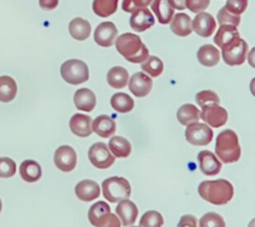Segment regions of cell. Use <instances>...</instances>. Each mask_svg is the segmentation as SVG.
I'll use <instances>...</instances> for the list:
<instances>
[{"instance_id":"27","label":"cell","mask_w":255,"mask_h":227,"mask_svg":"<svg viewBox=\"0 0 255 227\" xmlns=\"http://www.w3.org/2000/svg\"><path fill=\"white\" fill-rule=\"evenodd\" d=\"M129 75L125 67L115 66L110 69L107 72V83L112 87V88L121 89L128 84Z\"/></svg>"},{"instance_id":"48","label":"cell","mask_w":255,"mask_h":227,"mask_svg":"<svg viewBox=\"0 0 255 227\" xmlns=\"http://www.w3.org/2000/svg\"><path fill=\"white\" fill-rule=\"evenodd\" d=\"M251 92H252V94L255 97V77L251 81Z\"/></svg>"},{"instance_id":"6","label":"cell","mask_w":255,"mask_h":227,"mask_svg":"<svg viewBox=\"0 0 255 227\" xmlns=\"http://www.w3.org/2000/svg\"><path fill=\"white\" fill-rule=\"evenodd\" d=\"M249 52V46L246 40L242 37L234 40L232 44L227 45L222 49V57L228 66H241L246 62L247 55Z\"/></svg>"},{"instance_id":"38","label":"cell","mask_w":255,"mask_h":227,"mask_svg":"<svg viewBox=\"0 0 255 227\" xmlns=\"http://www.w3.org/2000/svg\"><path fill=\"white\" fill-rule=\"evenodd\" d=\"M217 20H218L219 25H232V26L238 27L239 24H241V15L232 14L231 11H228V10L223 6L218 11Z\"/></svg>"},{"instance_id":"5","label":"cell","mask_w":255,"mask_h":227,"mask_svg":"<svg viewBox=\"0 0 255 227\" xmlns=\"http://www.w3.org/2000/svg\"><path fill=\"white\" fill-rule=\"evenodd\" d=\"M60 74L65 82L70 84H81L90 78L89 66L81 60H67L61 65Z\"/></svg>"},{"instance_id":"26","label":"cell","mask_w":255,"mask_h":227,"mask_svg":"<svg viewBox=\"0 0 255 227\" xmlns=\"http://www.w3.org/2000/svg\"><path fill=\"white\" fill-rule=\"evenodd\" d=\"M241 34H239L238 29L232 25H221V27L217 31L216 36H214V42L219 49H223L227 45L232 44L234 40L239 39Z\"/></svg>"},{"instance_id":"15","label":"cell","mask_w":255,"mask_h":227,"mask_svg":"<svg viewBox=\"0 0 255 227\" xmlns=\"http://www.w3.org/2000/svg\"><path fill=\"white\" fill-rule=\"evenodd\" d=\"M70 129L75 136L80 138H87L91 136L92 132V118L87 114L76 113L70 119Z\"/></svg>"},{"instance_id":"4","label":"cell","mask_w":255,"mask_h":227,"mask_svg":"<svg viewBox=\"0 0 255 227\" xmlns=\"http://www.w3.org/2000/svg\"><path fill=\"white\" fill-rule=\"evenodd\" d=\"M102 193L110 203H120L131 196V185L127 179L121 176H111L102 183Z\"/></svg>"},{"instance_id":"34","label":"cell","mask_w":255,"mask_h":227,"mask_svg":"<svg viewBox=\"0 0 255 227\" xmlns=\"http://www.w3.org/2000/svg\"><path fill=\"white\" fill-rule=\"evenodd\" d=\"M141 69L144 74L148 75L149 77H158L163 72V62L157 56H148L146 61L141 64Z\"/></svg>"},{"instance_id":"32","label":"cell","mask_w":255,"mask_h":227,"mask_svg":"<svg viewBox=\"0 0 255 227\" xmlns=\"http://www.w3.org/2000/svg\"><path fill=\"white\" fill-rule=\"evenodd\" d=\"M111 106L119 113H128L134 108V101L127 93L119 92L111 97Z\"/></svg>"},{"instance_id":"8","label":"cell","mask_w":255,"mask_h":227,"mask_svg":"<svg viewBox=\"0 0 255 227\" xmlns=\"http://www.w3.org/2000/svg\"><path fill=\"white\" fill-rule=\"evenodd\" d=\"M89 159L97 169H109L115 163V156L105 143L92 144L89 149Z\"/></svg>"},{"instance_id":"2","label":"cell","mask_w":255,"mask_h":227,"mask_svg":"<svg viewBox=\"0 0 255 227\" xmlns=\"http://www.w3.org/2000/svg\"><path fill=\"white\" fill-rule=\"evenodd\" d=\"M198 194L203 200L213 205H226L233 199L234 188L226 179L202 181L198 186Z\"/></svg>"},{"instance_id":"10","label":"cell","mask_w":255,"mask_h":227,"mask_svg":"<svg viewBox=\"0 0 255 227\" xmlns=\"http://www.w3.org/2000/svg\"><path fill=\"white\" fill-rule=\"evenodd\" d=\"M201 119L212 128H219L228 122V112L219 104L207 106L202 108Z\"/></svg>"},{"instance_id":"49","label":"cell","mask_w":255,"mask_h":227,"mask_svg":"<svg viewBox=\"0 0 255 227\" xmlns=\"http://www.w3.org/2000/svg\"><path fill=\"white\" fill-rule=\"evenodd\" d=\"M248 227H255V219H253V220H252L251 223H249Z\"/></svg>"},{"instance_id":"42","label":"cell","mask_w":255,"mask_h":227,"mask_svg":"<svg viewBox=\"0 0 255 227\" xmlns=\"http://www.w3.org/2000/svg\"><path fill=\"white\" fill-rule=\"evenodd\" d=\"M211 4V0H186V7L194 14L203 12Z\"/></svg>"},{"instance_id":"29","label":"cell","mask_w":255,"mask_h":227,"mask_svg":"<svg viewBox=\"0 0 255 227\" xmlns=\"http://www.w3.org/2000/svg\"><path fill=\"white\" fill-rule=\"evenodd\" d=\"M109 149L115 158H127L132 151L131 143L124 137H112L109 142Z\"/></svg>"},{"instance_id":"1","label":"cell","mask_w":255,"mask_h":227,"mask_svg":"<svg viewBox=\"0 0 255 227\" xmlns=\"http://www.w3.org/2000/svg\"><path fill=\"white\" fill-rule=\"evenodd\" d=\"M115 45H116L117 52H120L121 56H124L127 61L132 64H142L149 56L148 49L142 42L141 37L136 34L127 32V34L120 35L117 36Z\"/></svg>"},{"instance_id":"30","label":"cell","mask_w":255,"mask_h":227,"mask_svg":"<svg viewBox=\"0 0 255 227\" xmlns=\"http://www.w3.org/2000/svg\"><path fill=\"white\" fill-rule=\"evenodd\" d=\"M17 84L10 76H0V102L9 103L16 97Z\"/></svg>"},{"instance_id":"44","label":"cell","mask_w":255,"mask_h":227,"mask_svg":"<svg viewBox=\"0 0 255 227\" xmlns=\"http://www.w3.org/2000/svg\"><path fill=\"white\" fill-rule=\"evenodd\" d=\"M177 227H198L197 226V219L193 215H183L178 221Z\"/></svg>"},{"instance_id":"21","label":"cell","mask_w":255,"mask_h":227,"mask_svg":"<svg viewBox=\"0 0 255 227\" xmlns=\"http://www.w3.org/2000/svg\"><path fill=\"white\" fill-rule=\"evenodd\" d=\"M171 30L174 35L181 37L189 36L193 31V26H192V19L184 12H178V14L173 15L171 20Z\"/></svg>"},{"instance_id":"37","label":"cell","mask_w":255,"mask_h":227,"mask_svg":"<svg viewBox=\"0 0 255 227\" xmlns=\"http://www.w3.org/2000/svg\"><path fill=\"white\" fill-rule=\"evenodd\" d=\"M199 227H226V223L219 214L207 213L199 220Z\"/></svg>"},{"instance_id":"43","label":"cell","mask_w":255,"mask_h":227,"mask_svg":"<svg viewBox=\"0 0 255 227\" xmlns=\"http://www.w3.org/2000/svg\"><path fill=\"white\" fill-rule=\"evenodd\" d=\"M121 226H122V224H121V221H120L119 216L115 215V214H112V213H110L99 227H121Z\"/></svg>"},{"instance_id":"9","label":"cell","mask_w":255,"mask_h":227,"mask_svg":"<svg viewBox=\"0 0 255 227\" xmlns=\"http://www.w3.org/2000/svg\"><path fill=\"white\" fill-rule=\"evenodd\" d=\"M54 163L59 170L70 173L76 168L77 154L75 149L70 146H61L55 151Z\"/></svg>"},{"instance_id":"41","label":"cell","mask_w":255,"mask_h":227,"mask_svg":"<svg viewBox=\"0 0 255 227\" xmlns=\"http://www.w3.org/2000/svg\"><path fill=\"white\" fill-rule=\"evenodd\" d=\"M226 7L232 14L242 15L248 7V0H227Z\"/></svg>"},{"instance_id":"13","label":"cell","mask_w":255,"mask_h":227,"mask_svg":"<svg viewBox=\"0 0 255 227\" xmlns=\"http://www.w3.org/2000/svg\"><path fill=\"white\" fill-rule=\"evenodd\" d=\"M192 26H193V31L197 35L202 37H209L216 31L217 21L213 15L203 11L197 14L196 17L192 20Z\"/></svg>"},{"instance_id":"18","label":"cell","mask_w":255,"mask_h":227,"mask_svg":"<svg viewBox=\"0 0 255 227\" xmlns=\"http://www.w3.org/2000/svg\"><path fill=\"white\" fill-rule=\"evenodd\" d=\"M75 194H76L77 199L89 203V201H94L99 198L100 194H101V189L96 181L82 180L75 186Z\"/></svg>"},{"instance_id":"35","label":"cell","mask_w":255,"mask_h":227,"mask_svg":"<svg viewBox=\"0 0 255 227\" xmlns=\"http://www.w3.org/2000/svg\"><path fill=\"white\" fill-rule=\"evenodd\" d=\"M196 102L201 108L207 106H213V104H219L221 99L219 96L212 89H204V91L198 92L196 94Z\"/></svg>"},{"instance_id":"47","label":"cell","mask_w":255,"mask_h":227,"mask_svg":"<svg viewBox=\"0 0 255 227\" xmlns=\"http://www.w3.org/2000/svg\"><path fill=\"white\" fill-rule=\"evenodd\" d=\"M247 57H248V64L251 65L253 69H255V47H253V49L248 52Z\"/></svg>"},{"instance_id":"33","label":"cell","mask_w":255,"mask_h":227,"mask_svg":"<svg viewBox=\"0 0 255 227\" xmlns=\"http://www.w3.org/2000/svg\"><path fill=\"white\" fill-rule=\"evenodd\" d=\"M119 0H94L92 10L100 17H109L117 11Z\"/></svg>"},{"instance_id":"25","label":"cell","mask_w":255,"mask_h":227,"mask_svg":"<svg viewBox=\"0 0 255 227\" xmlns=\"http://www.w3.org/2000/svg\"><path fill=\"white\" fill-rule=\"evenodd\" d=\"M151 7L159 24L166 25L171 22L174 15V9L169 5L168 0H152Z\"/></svg>"},{"instance_id":"28","label":"cell","mask_w":255,"mask_h":227,"mask_svg":"<svg viewBox=\"0 0 255 227\" xmlns=\"http://www.w3.org/2000/svg\"><path fill=\"white\" fill-rule=\"evenodd\" d=\"M177 119L182 126L186 127L189 124L197 123L201 119V111L194 104H183L182 107H179L178 112H177Z\"/></svg>"},{"instance_id":"3","label":"cell","mask_w":255,"mask_h":227,"mask_svg":"<svg viewBox=\"0 0 255 227\" xmlns=\"http://www.w3.org/2000/svg\"><path fill=\"white\" fill-rule=\"evenodd\" d=\"M216 155L222 163H237L241 159L242 148L239 138L233 129H226L217 136Z\"/></svg>"},{"instance_id":"31","label":"cell","mask_w":255,"mask_h":227,"mask_svg":"<svg viewBox=\"0 0 255 227\" xmlns=\"http://www.w3.org/2000/svg\"><path fill=\"white\" fill-rule=\"evenodd\" d=\"M110 213H111V208L107 205V203H105V201H97L89 210L90 224L95 227H99Z\"/></svg>"},{"instance_id":"45","label":"cell","mask_w":255,"mask_h":227,"mask_svg":"<svg viewBox=\"0 0 255 227\" xmlns=\"http://www.w3.org/2000/svg\"><path fill=\"white\" fill-rule=\"evenodd\" d=\"M39 5L42 10L45 11H51V10L56 9L59 5V0H39Z\"/></svg>"},{"instance_id":"7","label":"cell","mask_w":255,"mask_h":227,"mask_svg":"<svg viewBox=\"0 0 255 227\" xmlns=\"http://www.w3.org/2000/svg\"><path fill=\"white\" fill-rule=\"evenodd\" d=\"M186 139L192 146H208L213 141V131L206 123L197 122V123L187 126Z\"/></svg>"},{"instance_id":"51","label":"cell","mask_w":255,"mask_h":227,"mask_svg":"<svg viewBox=\"0 0 255 227\" xmlns=\"http://www.w3.org/2000/svg\"><path fill=\"white\" fill-rule=\"evenodd\" d=\"M131 227H137V226H131ZM139 227V226H138Z\"/></svg>"},{"instance_id":"40","label":"cell","mask_w":255,"mask_h":227,"mask_svg":"<svg viewBox=\"0 0 255 227\" xmlns=\"http://www.w3.org/2000/svg\"><path fill=\"white\" fill-rule=\"evenodd\" d=\"M152 0H122V9L126 12H134L139 9L147 7Z\"/></svg>"},{"instance_id":"16","label":"cell","mask_w":255,"mask_h":227,"mask_svg":"<svg viewBox=\"0 0 255 227\" xmlns=\"http://www.w3.org/2000/svg\"><path fill=\"white\" fill-rule=\"evenodd\" d=\"M116 215L119 216L122 225L126 227L132 226L136 223L137 216H138V209L133 201H131L129 199H125L117 204Z\"/></svg>"},{"instance_id":"46","label":"cell","mask_w":255,"mask_h":227,"mask_svg":"<svg viewBox=\"0 0 255 227\" xmlns=\"http://www.w3.org/2000/svg\"><path fill=\"white\" fill-rule=\"evenodd\" d=\"M168 2L173 9H177V10L186 9V0H168Z\"/></svg>"},{"instance_id":"39","label":"cell","mask_w":255,"mask_h":227,"mask_svg":"<svg viewBox=\"0 0 255 227\" xmlns=\"http://www.w3.org/2000/svg\"><path fill=\"white\" fill-rule=\"evenodd\" d=\"M16 173V164L12 159L7 158V156H2L0 158V178L7 179L11 178Z\"/></svg>"},{"instance_id":"22","label":"cell","mask_w":255,"mask_h":227,"mask_svg":"<svg viewBox=\"0 0 255 227\" xmlns=\"http://www.w3.org/2000/svg\"><path fill=\"white\" fill-rule=\"evenodd\" d=\"M199 64L206 67H214L221 61V51L214 45H203L197 52Z\"/></svg>"},{"instance_id":"24","label":"cell","mask_w":255,"mask_h":227,"mask_svg":"<svg viewBox=\"0 0 255 227\" xmlns=\"http://www.w3.org/2000/svg\"><path fill=\"white\" fill-rule=\"evenodd\" d=\"M70 35L77 41H85L91 34V24L82 17H75L69 24Z\"/></svg>"},{"instance_id":"12","label":"cell","mask_w":255,"mask_h":227,"mask_svg":"<svg viewBox=\"0 0 255 227\" xmlns=\"http://www.w3.org/2000/svg\"><path fill=\"white\" fill-rule=\"evenodd\" d=\"M152 86H153V81L144 72H136L134 75H132L128 81L129 91L138 98L148 96L149 92L152 91Z\"/></svg>"},{"instance_id":"50","label":"cell","mask_w":255,"mask_h":227,"mask_svg":"<svg viewBox=\"0 0 255 227\" xmlns=\"http://www.w3.org/2000/svg\"><path fill=\"white\" fill-rule=\"evenodd\" d=\"M1 209H2V203H1V199H0V213H1Z\"/></svg>"},{"instance_id":"14","label":"cell","mask_w":255,"mask_h":227,"mask_svg":"<svg viewBox=\"0 0 255 227\" xmlns=\"http://www.w3.org/2000/svg\"><path fill=\"white\" fill-rule=\"evenodd\" d=\"M199 169L207 176H214L221 173L222 161L218 156L209 151H202L198 153Z\"/></svg>"},{"instance_id":"11","label":"cell","mask_w":255,"mask_h":227,"mask_svg":"<svg viewBox=\"0 0 255 227\" xmlns=\"http://www.w3.org/2000/svg\"><path fill=\"white\" fill-rule=\"evenodd\" d=\"M117 35H119V30L116 25L111 21H105L97 25L94 32V39L99 46L111 47L112 45H115Z\"/></svg>"},{"instance_id":"36","label":"cell","mask_w":255,"mask_h":227,"mask_svg":"<svg viewBox=\"0 0 255 227\" xmlns=\"http://www.w3.org/2000/svg\"><path fill=\"white\" fill-rule=\"evenodd\" d=\"M163 216L158 211H147L139 220V227H162L163 226Z\"/></svg>"},{"instance_id":"17","label":"cell","mask_w":255,"mask_h":227,"mask_svg":"<svg viewBox=\"0 0 255 227\" xmlns=\"http://www.w3.org/2000/svg\"><path fill=\"white\" fill-rule=\"evenodd\" d=\"M154 25V16L147 7L139 9L137 11L132 12V16L129 19V26L136 32H143L146 30L151 29Z\"/></svg>"},{"instance_id":"23","label":"cell","mask_w":255,"mask_h":227,"mask_svg":"<svg viewBox=\"0 0 255 227\" xmlns=\"http://www.w3.org/2000/svg\"><path fill=\"white\" fill-rule=\"evenodd\" d=\"M20 176L26 183H36L41 179V165L35 160H24L19 168Z\"/></svg>"},{"instance_id":"19","label":"cell","mask_w":255,"mask_h":227,"mask_svg":"<svg viewBox=\"0 0 255 227\" xmlns=\"http://www.w3.org/2000/svg\"><path fill=\"white\" fill-rule=\"evenodd\" d=\"M92 132L101 138H110L116 132V122L110 116L101 114L92 121Z\"/></svg>"},{"instance_id":"20","label":"cell","mask_w":255,"mask_h":227,"mask_svg":"<svg viewBox=\"0 0 255 227\" xmlns=\"http://www.w3.org/2000/svg\"><path fill=\"white\" fill-rule=\"evenodd\" d=\"M74 103L79 111L92 112L96 107V96L90 88H80L75 92Z\"/></svg>"}]
</instances>
